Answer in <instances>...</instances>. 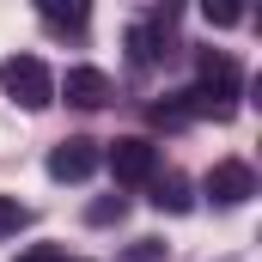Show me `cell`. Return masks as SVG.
Instances as JSON below:
<instances>
[{
	"label": "cell",
	"instance_id": "1",
	"mask_svg": "<svg viewBox=\"0 0 262 262\" xmlns=\"http://www.w3.org/2000/svg\"><path fill=\"white\" fill-rule=\"evenodd\" d=\"M0 92L18 110H49L55 104V73L37 61V55H6L0 61Z\"/></svg>",
	"mask_w": 262,
	"mask_h": 262
},
{
	"label": "cell",
	"instance_id": "5",
	"mask_svg": "<svg viewBox=\"0 0 262 262\" xmlns=\"http://www.w3.org/2000/svg\"><path fill=\"white\" fill-rule=\"evenodd\" d=\"M55 98H67L73 110H104V104H110V73H98V67H67L61 79H55Z\"/></svg>",
	"mask_w": 262,
	"mask_h": 262
},
{
	"label": "cell",
	"instance_id": "10",
	"mask_svg": "<svg viewBox=\"0 0 262 262\" xmlns=\"http://www.w3.org/2000/svg\"><path fill=\"white\" fill-rule=\"evenodd\" d=\"M25 226H31V207L12 201V195H0V244H6L12 232H25Z\"/></svg>",
	"mask_w": 262,
	"mask_h": 262
},
{
	"label": "cell",
	"instance_id": "12",
	"mask_svg": "<svg viewBox=\"0 0 262 262\" xmlns=\"http://www.w3.org/2000/svg\"><path fill=\"white\" fill-rule=\"evenodd\" d=\"M201 12H207V25H220V31H226V25H238V18H244V6H232V0H207V6H201Z\"/></svg>",
	"mask_w": 262,
	"mask_h": 262
},
{
	"label": "cell",
	"instance_id": "7",
	"mask_svg": "<svg viewBox=\"0 0 262 262\" xmlns=\"http://www.w3.org/2000/svg\"><path fill=\"white\" fill-rule=\"evenodd\" d=\"M146 189H152L146 201H152L159 213H189V207H195V189H189V177H177V171H159Z\"/></svg>",
	"mask_w": 262,
	"mask_h": 262
},
{
	"label": "cell",
	"instance_id": "3",
	"mask_svg": "<svg viewBox=\"0 0 262 262\" xmlns=\"http://www.w3.org/2000/svg\"><path fill=\"white\" fill-rule=\"evenodd\" d=\"M201 195L213 201V207H244V201L256 195V171H250L244 159H220V165L201 177Z\"/></svg>",
	"mask_w": 262,
	"mask_h": 262
},
{
	"label": "cell",
	"instance_id": "2",
	"mask_svg": "<svg viewBox=\"0 0 262 262\" xmlns=\"http://www.w3.org/2000/svg\"><path fill=\"white\" fill-rule=\"evenodd\" d=\"M104 165H110L116 183H152V177H159V146L140 140V134H122V140H110Z\"/></svg>",
	"mask_w": 262,
	"mask_h": 262
},
{
	"label": "cell",
	"instance_id": "8",
	"mask_svg": "<svg viewBox=\"0 0 262 262\" xmlns=\"http://www.w3.org/2000/svg\"><path fill=\"white\" fill-rule=\"evenodd\" d=\"M171 25V12L159 18V25H128V61L134 67H159L165 61V49H159V31Z\"/></svg>",
	"mask_w": 262,
	"mask_h": 262
},
{
	"label": "cell",
	"instance_id": "4",
	"mask_svg": "<svg viewBox=\"0 0 262 262\" xmlns=\"http://www.w3.org/2000/svg\"><path fill=\"white\" fill-rule=\"evenodd\" d=\"M98 165H104V152H98V140H85V134H73V140H61V146L49 152V177H55V183H85Z\"/></svg>",
	"mask_w": 262,
	"mask_h": 262
},
{
	"label": "cell",
	"instance_id": "6",
	"mask_svg": "<svg viewBox=\"0 0 262 262\" xmlns=\"http://www.w3.org/2000/svg\"><path fill=\"white\" fill-rule=\"evenodd\" d=\"M195 85L201 92H213V98H226V104H232V98H238V61H232V55H226V49H201L195 55Z\"/></svg>",
	"mask_w": 262,
	"mask_h": 262
},
{
	"label": "cell",
	"instance_id": "11",
	"mask_svg": "<svg viewBox=\"0 0 262 262\" xmlns=\"http://www.w3.org/2000/svg\"><path fill=\"white\" fill-rule=\"evenodd\" d=\"M122 213H128V195H98L92 207H85V220H92V226H116Z\"/></svg>",
	"mask_w": 262,
	"mask_h": 262
},
{
	"label": "cell",
	"instance_id": "9",
	"mask_svg": "<svg viewBox=\"0 0 262 262\" xmlns=\"http://www.w3.org/2000/svg\"><path fill=\"white\" fill-rule=\"evenodd\" d=\"M37 12H43V25H55V31H85V6H61V0H43Z\"/></svg>",
	"mask_w": 262,
	"mask_h": 262
},
{
	"label": "cell",
	"instance_id": "14",
	"mask_svg": "<svg viewBox=\"0 0 262 262\" xmlns=\"http://www.w3.org/2000/svg\"><path fill=\"white\" fill-rule=\"evenodd\" d=\"M18 262H79V256H67V250H55V244H37V250H25Z\"/></svg>",
	"mask_w": 262,
	"mask_h": 262
},
{
	"label": "cell",
	"instance_id": "13",
	"mask_svg": "<svg viewBox=\"0 0 262 262\" xmlns=\"http://www.w3.org/2000/svg\"><path fill=\"white\" fill-rule=\"evenodd\" d=\"M159 256H165L159 238H134V250H128V262H159Z\"/></svg>",
	"mask_w": 262,
	"mask_h": 262
}]
</instances>
